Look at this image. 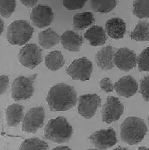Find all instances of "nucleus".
Wrapping results in <instances>:
<instances>
[{"label":"nucleus","instance_id":"obj_1","mask_svg":"<svg viewBox=\"0 0 149 150\" xmlns=\"http://www.w3.org/2000/svg\"><path fill=\"white\" fill-rule=\"evenodd\" d=\"M46 101L51 111H66L76 106L77 93L71 85L58 83L51 87Z\"/></svg>","mask_w":149,"mask_h":150},{"label":"nucleus","instance_id":"obj_2","mask_svg":"<svg viewBox=\"0 0 149 150\" xmlns=\"http://www.w3.org/2000/svg\"><path fill=\"white\" fill-rule=\"evenodd\" d=\"M147 131V125L142 118L127 117L121 125V138L129 145L138 144L143 140Z\"/></svg>","mask_w":149,"mask_h":150},{"label":"nucleus","instance_id":"obj_3","mask_svg":"<svg viewBox=\"0 0 149 150\" xmlns=\"http://www.w3.org/2000/svg\"><path fill=\"white\" fill-rule=\"evenodd\" d=\"M73 134V128L64 117L59 116L47 122L44 127V136L47 139L56 143L69 141Z\"/></svg>","mask_w":149,"mask_h":150},{"label":"nucleus","instance_id":"obj_4","mask_svg":"<svg viewBox=\"0 0 149 150\" xmlns=\"http://www.w3.org/2000/svg\"><path fill=\"white\" fill-rule=\"evenodd\" d=\"M33 32L32 27L26 21L18 20L10 23L6 39L12 45H24L32 39Z\"/></svg>","mask_w":149,"mask_h":150},{"label":"nucleus","instance_id":"obj_5","mask_svg":"<svg viewBox=\"0 0 149 150\" xmlns=\"http://www.w3.org/2000/svg\"><path fill=\"white\" fill-rule=\"evenodd\" d=\"M36 75L26 77L18 76L13 81L11 90V95L15 101L25 100L30 99L33 95L34 83L36 79Z\"/></svg>","mask_w":149,"mask_h":150},{"label":"nucleus","instance_id":"obj_6","mask_svg":"<svg viewBox=\"0 0 149 150\" xmlns=\"http://www.w3.org/2000/svg\"><path fill=\"white\" fill-rule=\"evenodd\" d=\"M66 71L72 79L88 81L93 72V64L87 57H81L73 60Z\"/></svg>","mask_w":149,"mask_h":150},{"label":"nucleus","instance_id":"obj_7","mask_svg":"<svg viewBox=\"0 0 149 150\" xmlns=\"http://www.w3.org/2000/svg\"><path fill=\"white\" fill-rule=\"evenodd\" d=\"M19 61L21 65L33 69L42 61V49L36 44H26L19 53Z\"/></svg>","mask_w":149,"mask_h":150},{"label":"nucleus","instance_id":"obj_8","mask_svg":"<svg viewBox=\"0 0 149 150\" xmlns=\"http://www.w3.org/2000/svg\"><path fill=\"white\" fill-rule=\"evenodd\" d=\"M44 118L45 112L42 106L32 108L24 115L22 122V131L26 133H35L42 127Z\"/></svg>","mask_w":149,"mask_h":150},{"label":"nucleus","instance_id":"obj_9","mask_svg":"<svg viewBox=\"0 0 149 150\" xmlns=\"http://www.w3.org/2000/svg\"><path fill=\"white\" fill-rule=\"evenodd\" d=\"M100 105L101 99L100 96L96 94H84L79 97L78 111L84 118L90 119L94 116Z\"/></svg>","mask_w":149,"mask_h":150},{"label":"nucleus","instance_id":"obj_10","mask_svg":"<svg viewBox=\"0 0 149 150\" xmlns=\"http://www.w3.org/2000/svg\"><path fill=\"white\" fill-rule=\"evenodd\" d=\"M124 110L123 104L118 97L109 96L104 103L101 112L102 121L107 124L116 122L123 115Z\"/></svg>","mask_w":149,"mask_h":150},{"label":"nucleus","instance_id":"obj_11","mask_svg":"<svg viewBox=\"0 0 149 150\" xmlns=\"http://www.w3.org/2000/svg\"><path fill=\"white\" fill-rule=\"evenodd\" d=\"M91 143L97 149L105 150L118 143L116 132L113 128L102 129L93 133L90 137Z\"/></svg>","mask_w":149,"mask_h":150},{"label":"nucleus","instance_id":"obj_12","mask_svg":"<svg viewBox=\"0 0 149 150\" xmlns=\"http://www.w3.org/2000/svg\"><path fill=\"white\" fill-rule=\"evenodd\" d=\"M136 54L133 50L127 48H121L117 50L114 54V65L118 69L128 72L137 65Z\"/></svg>","mask_w":149,"mask_h":150},{"label":"nucleus","instance_id":"obj_13","mask_svg":"<svg viewBox=\"0 0 149 150\" xmlns=\"http://www.w3.org/2000/svg\"><path fill=\"white\" fill-rule=\"evenodd\" d=\"M30 18L38 28L43 29L51 24L54 20V11L50 6L36 5L32 10Z\"/></svg>","mask_w":149,"mask_h":150},{"label":"nucleus","instance_id":"obj_14","mask_svg":"<svg viewBox=\"0 0 149 150\" xmlns=\"http://www.w3.org/2000/svg\"><path fill=\"white\" fill-rule=\"evenodd\" d=\"M114 89L118 95L129 97L135 95L138 91V83L131 76H124L114 84Z\"/></svg>","mask_w":149,"mask_h":150},{"label":"nucleus","instance_id":"obj_15","mask_svg":"<svg viewBox=\"0 0 149 150\" xmlns=\"http://www.w3.org/2000/svg\"><path fill=\"white\" fill-rule=\"evenodd\" d=\"M114 54L112 46L108 45L100 48L96 54V62L99 68L105 71L112 69L114 67Z\"/></svg>","mask_w":149,"mask_h":150},{"label":"nucleus","instance_id":"obj_16","mask_svg":"<svg viewBox=\"0 0 149 150\" xmlns=\"http://www.w3.org/2000/svg\"><path fill=\"white\" fill-rule=\"evenodd\" d=\"M105 31L112 39H121L124 38L126 33V23L121 18H111L105 23Z\"/></svg>","mask_w":149,"mask_h":150},{"label":"nucleus","instance_id":"obj_17","mask_svg":"<svg viewBox=\"0 0 149 150\" xmlns=\"http://www.w3.org/2000/svg\"><path fill=\"white\" fill-rule=\"evenodd\" d=\"M60 42L65 49L69 51H79L83 44L81 35L72 30H67L61 35Z\"/></svg>","mask_w":149,"mask_h":150},{"label":"nucleus","instance_id":"obj_18","mask_svg":"<svg viewBox=\"0 0 149 150\" xmlns=\"http://www.w3.org/2000/svg\"><path fill=\"white\" fill-rule=\"evenodd\" d=\"M24 108L20 104H11L5 110V118L8 126L16 127L23 120Z\"/></svg>","mask_w":149,"mask_h":150},{"label":"nucleus","instance_id":"obj_19","mask_svg":"<svg viewBox=\"0 0 149 150\" xmlns=\"http://www.w3.org/2000/svg\"><path fill=\"white\" fill-rule=\"evenodd\" d=\"M84 38L92 46L103 45L107 39L104 29L97 25L93 26L87 30L84 33Z\"/></svg>","mask_w":149,"mask_h":150},{"label":"nucleus","instance_id":"obj_20","mask_svg":"<svg viewBox=\"0 0 149 150\" xmlns=\"http://www.w3.org/2000/svg\"><path fill=\"white\" fill-rule=\"evenodd\" d=\"M61 36L52 28H48L39 34V43L42 48L49 49L58 45Z\"/></svg>","mask_w":149,"mask_h":150},{"label":"nucleus","instance_id":"obj_21","mask_svg":"<svg viewBox=\"0 0 149 150\" xmlns=\"http://www.w3.org/2000/svg\"><path fill=\"white\" fill-rule=\"evenodd\" d=\"M44 63L50 70L56 71L64 66L65 60L60 51H54L46 55Z\"/></svg>","mask_w":149,"mask_h":150},{"label":"nucleus","instance_id":"obj_22","mask_svg":"<svg viewBox=\"0 0 149 150\" xmlns=\"http://www.w3.org/2000/svg\"><path fill=\"white\" fill-rule=\"evenodd\" d=\"M94 22L93 14L89 11L78 13L73 17V27L76 30H82L92 25Z\"/></svg>","mask_w":149,"mask_h":150},{"label":"nucleus","instance_id":"obj_23","mask_svg":"<svg viewBox=\"0 0 149 150\" xmlns=\"http://www.w3.org/2000/svg\"><path fill=\"white\" fill-rule=\"evenodd\" d=\"M130 37L137 42H145L149 40V23L142 21L136 26L133 31L131 33Z\"/></svg>","mask_w":149,"mask_h":150},{"label":"nucleus","instance_id":"obj_24","mask_svg":"<svg viewBox=\"0 0 149 150\" xmlns=\"http://www.w3.org/2000/svg\"><path fill=\"white\" fill-rule=\"evenodd\" d=\"M117 0H90V5L96 12L107 14L117 6Z\"/></svg>","mask_w":149,"mask_h":150},{"label":"nucleus","instance_id":"obj_25","mask_svg":"<svg viewBox=\"0 0 149 150\" xmlns=\"http://www.w3.org/2000/svg\"><path fill=\"white\" fill-rule=\"evenodd\" d=\"M19 150H48V145L39 138L32 137L25 139Z\"/></svg>","mask_w":149,"mask_h":150},{"label":"nucleus","instance_id":"obj_26","mask_svg":"<svg viewBox=\"0 0 149 150\" xmlns=\"http://www.w3.org/2000/svg\"><path fill=\"white\" fill-rule=\"evenodd\" d=\"M133 12L139 19L149 18V0H134Z\"/></svg>","mask_w":149,"mask_h":150},{"label":"nucleus","instance_id":"obj_27","mask_svg":"<svg viewBox=\"0 0 149 150\" xmlns=\"http://www.w3.org/2000/svg\"><path fill=\"white\" fill-rule=\"evenodd\" d=\"M15 8V0H0V13L2 18H10L14 13Z\"/></svg>","mask_w":149,"mask_h":150},{"label":"nucleus","instance_id":"obj_28","mask_svg":"<svg viewBox=\"0 0 149 150\" xmlns=\"http://www.w3.org/2000/svg\"><path fill=\"white\" fill-rule=\"evenodd\" d=\"M137 65L140 72H149V47L145 48L139 55Z\"/></svg>","mask_w":149,"mask_h":150},{"label":"nucleus","instance_id":"obj_29","mask_svg":"<svg viewBox=\"0 0 149 150\" xmlns=\"http://www.w3.org/2000/svg\"><path fill=\"white\" fill-rule=\"evenodd\" d=\"M88 0H63V6L68 10H78L84 7Z\"/></svg>","mask_w":149,"mask_h":150},{"label":"nucleus","instance_id":"obj_30","mask_svg":"<svg viewBox=\"0 0 149 150\" xmlns=\"http://www.w3.org/2000/svg\"><path fill=\"white\" fill-rule=\"evenodd\" d=\"M140 93L146 102L149 101V76L142 79L140 83Z\"/></svg>","mask_w":149,"mask_h":150},{"label":"nucleus","instance_id":"obj_31","mask_svg":"<svg viewBox=\"0 0 149 150\" xmlns=\"http://www.w3.org/2000/svg\"><path fill=\"white\" fill-rule=\"evenodd\" d=\"M100 88L105 93H110L114 91V85H113L112 81L109 78H103L100 82Z\"/></svg>","mask_w":149,"mask_h":150},{"label":"nucleus","instance_id":"obj_32","mask_svg":"<svg viewBox=\"0 0 149 150\" xmlns=\"http://www.w3.org/2000/svg\"><path fill=\"white\" fill-rule=\"evenodd\" d=\"M9 85L8 76L2 75L0 76V94L2 95L7 91Z\"/></svg>","mask_w":149,"mask_h":150},{"label":"nucleus","instance_id":"obj_33","mask_svg":"<svg viewBox=\"0 0 149 150\" xmlns=\"http://www.w3.org/2000/svg\"><path fill=\"white\" fill-rule=\"evenodd\" d=\"M19 1L22 5L28 8L35 7L37 2H39V0H19Z\"/></svg>","mask_w":149,"mask_h":150},{"label":"nucleus","instance_id":"obj_34","mask_svg":"<svg viewBox=\"0 0 149 150\" xmlns=\"http://www.w3.org/2000/svg\"><path fill=\"white\" fill-rule=\"evenodd\" d=\"M52 150H72L68 146H57L55 147L54 149H53Z\"/></svg>","mask_w":149,"mask_h":150},{"label":"nucleus","instance_id":"obj_35","mask_svg":"<svg viewBox=\"0 0 149 150\" xmlns=\"http://www.w3.org/2000/svg\"><path fill=\"white\" fill-rule=\"evenodd\" d=\"M4 31V21L3 20L1 19V30H0V34H2Z\"/></svg>","mask_w":149,"mask_h":150},{"label":"nucleus","instance_id":"obj_36","mask_svg":"<svg viewBox=\"0 0 149 150\" xmlns=\"http://www.w3.org/2000/svg\"><path fill=\"white\" fill-rule=\"evenodd\" d=\"M113 150H129L128 149L126 148V147H121V146H118L117 148H115Z\"/></svg>","mask_w":149,"mask_h":150},{"label":"nucleus","instance_id":"obj_37","mask_svg":"<svg viewBox=\"0 0 149 150\" xmlns=\"http://www.w3.org/2000/svg\"><path fill=\"white\" fill-rule=\"evenodd\" d=\"M87 150H98V149H87Z\"/></svg>","mask_w":149,"mask_h":150},{"label":"nucleus","instance_id":"obj_38","mask_svg":"<svg viewBox=\"0 0 149 150\" xmlns=\"http://www.w3.org/2000/svg\"><path fill=\"white\" fill-rule=\"evenodd\" d=\"M148 123H149V117H148Z\"/></svg>","mask_w":149,"mask_h":150}]
</instances>
